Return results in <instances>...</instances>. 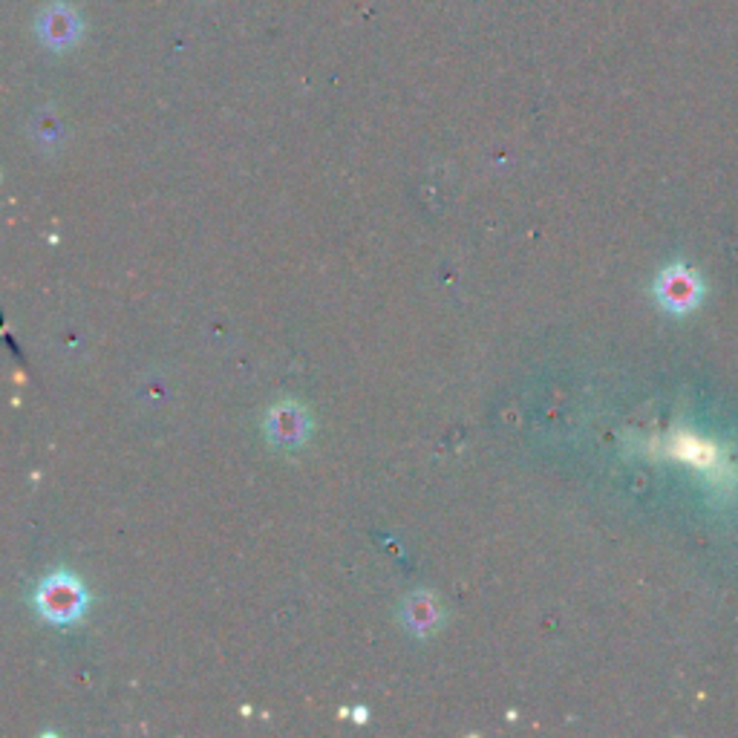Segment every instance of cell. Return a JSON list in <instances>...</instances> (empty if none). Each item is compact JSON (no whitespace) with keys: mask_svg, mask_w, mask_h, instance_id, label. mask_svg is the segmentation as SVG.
<instances>
[{"mask_svg":"<svg viewBox=\"0 0 738 738\" xmlns=\"http://www.w3.org/2000/svg\"><path fill=\"white\" fill-rule=\"evenodd\" d=\"M35 612L53 627H73L90 609V595L73 571H55L38 582L32 595Z\"/></svg>","mask_w":738,"mask_h":738,"instance_id":"cell-1","label":"cell"},{"mask_svg":"<svg viewBox=\"0 0 738 738\" xmlns=\"http://www.w3.org/2000/svg\"><path fill=\"white\" fill-rule=\"evenodd\" d=\"M702 277L695 275L686 263H675V266L661 271L655 284L657 303L672 314L693 312L702 303Z\"/></svg>","mask_w":738,"mask_h":738,"instance_id":"cell-2","label":"cell"},{"mask_svg":"<svg viewBox=\"0 0 738 738\" xmlns=\"http://www.w3.org/2000/svg\"><path fill=\"white\" fill-rule=\"evenodd\" d=\"M263 430H266V439L271 445L284 450H298L309 441V432H312V418H309L307 407L298 402H280L275 404L263 421Z\"/></svg>","mask_w":738,"mask_h":738,"instance_id":"cell-3","label":"cell"},{"mask_svg":"<svg viewBox=\"0 0 738 738\" xmlns=\"http://www.w3.org/2000/svg\"><path fill=\"white\" fill-rule=\"evenodd\" d=\"M402 620L404 627L410 629L413 634L425 638L432 629L441 627V606L436 603V597L427 595V591H416L404 600L402 606Z\"/></svg>","mask_w":738,"mask_h":738,"instance_id":"cell-4","label":"cell"}]
</instances>
